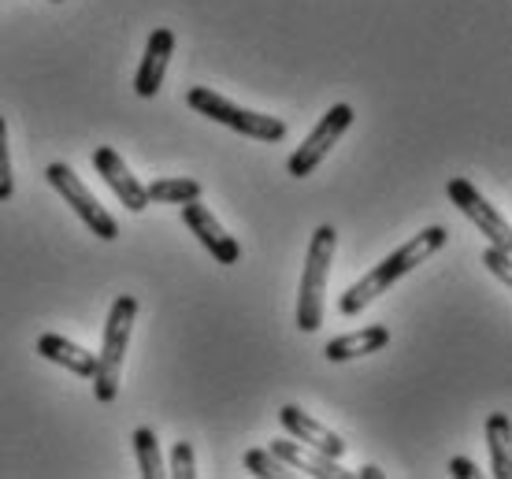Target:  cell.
<instances>
[{
	"mask_svg": "<svg viewBox=\"0 0 512 479\" xmlns=\"http://www.w3.org/2000/svg\"><path fill=\"white\" fill-rule=\"evenodd\" d=\"M446 238H449L446 227H427V231H420L416 238H409L401 249H394L386 260H379L360 283L349 286L346 294H342V301H338V312H342V316H360V312L368 309L379 294H386L397 279H405V275L416 272L427 257H435L438 249L446 246Z\"/></svg>",
	"mask_w": 512,
	"mask_h": 479,
	"instance_id": "1",
	"label": "cell"
},
{
	"mask_svg": "<svg viewBox=\"0 0 512 479\" xmlns=\"http://www.w3.org/2000/svg\"><path fill=\"white\" fill-rule=\"evenodd\" d=\"M134 320H138V301L130 294H119L112 301V312L104 320V338H101V353H97V368H93V398L101 405L116 402L119 398V379H123V357H127L130 346V331H134Z\"/></svg>",
	"mask_w": 512,
	"mask_h": 479,
	"instance_id": "2",
	"label": "cell"
},
{
	"mask_svg": "<svg viewBox=\"0 0 512 479\" xmlns=\"http://www.w3.org/2000/svg\"><path fill=\"white\" fill-rule=\"evenodd\" d=\"M334 249H338V231L331 223L316 227L312 242H308L305 272H301V290H297V327L312 335L323 327V312H327V279H331Z\"/></svg>",
	"mask_w": 512,
	"mask_h": 479,
	"instance_id": "3",
	"label": "cell"
},
{
	"mask_svg": "<svg viewBox=\"0 0 512 479\" xmlns=\"http://www.w3.org/2000/svg\"><path fill=\"white\" fill-rule=\"evenodd\" d=\"M186 104H190L193 112L208 116L212 123H219V127L238 130V134L253 138V142H282V138H286V123H282L279 116L249 112V108L227 101L223 93L208 90V86H193V90L186 93Z\"/></svg>",
	"mask_w": 512,
	"mask_h": 479,
	"instance_id": "4",
	"label": "cell"
},
{
	"mask_svg": "<svg viewBox=\"0 0 512 479\" xmlns=\"http://www.w3.org/2000/svg\"><path fill=\"white\" fill-rule=\"evenodd\" d=\"M45 179H49V186L56 190V194L64 197V205L75 208L78 220L86 223V227H90L101 242H116V238H119L116 216H112V212H108V208L93 197V190L78 179L71 164H60V160H56V164H49V168H45Z\"/></svg>",
	"mask_w": 512,
	"mask_h": 479,
	"instance_id": "5",
	"label": "cell"
},
{
	"mask_svg": "<svg viewBox=\"0 0 512 479\" xmlns=\"http://www.w3.org/2000/svg\"><path fill=\"white\" fill-rule=\"evenodd\" d=\"M349 127H353V104H334L331 112L312 127V134H308L305 142L297 145L294 156L286 160V171H290L294 179H308V175L327 160V153L338 145V138H342Z\"/></svg>",
	"mask_w": 512,
	"mask_h": 479,
	"instance_id": "6",
	"label": "cell"
},
{
	"mask_svg": "<svg viewBox=\"0 0 512 479\" xmlns=\"http://www.w3.org/2000/svg\"><path fill=\"white\" fill-rule=\"evenodd\" d=\"M446 194H449V201L461 208L464 216L479 227V234H487L490 238V246H498V249H505V253H512V231H509V220L501 216L498 208L490 205L487 197L475 190L472 182L468 179H449V186H446Z\"/></svg>",
	"mask_w": 512,
	"mask_h": 479,
	"instance_id": "7",
	"label": "cell"
},
{
	"mask_svg": "<svg viewBox=\"0 0 512 479\" xmlns=\"http://www.w3.org/2000/svg\"><path fill=\"white\" fill-rule=\"evenodd\" d=\"M182 223L197 234V242L212 253V260H219V264H238V260H242L238 238L223 231V223L212 216V208L201 205V197H197V201H182Z\"/></svg>",
	"mask_w": 512,
	"mask_h": 479,
	"instance_id": "8",
	"label": "cell"
},
{
	"mask_svg": "<svg viewBox=\"0 0 512 479\" xmlns=\"http://www.w3.org/2000/svg\"><path fill=\"white\" fill-rule=\"evenodd\" d=\"M171 56H175V30L156 26L153 34H149V41H145V56H141V67L138 75H134V93L138 97H156L160 93Z\"/></svg>",
	"mask_w": 512,
	"mask_h": 479,
	"instance_id": "9",
	"label": "cell"
},
{
	"mask_svg": "<svg viewBox=\"0 0 512 479\" xmlns=\"http://www.w3.org/2000/svg\"><path fill=\"white\" fill-rule=\"evenodd\" d=\"M93 168L101 171V179L112 186V194L123 201V208H130V212H145V208H149V194H145V186L130 175V168L123 164V156H119L112 145L93 149Z\"/></svg>",
	"mask_w": 512,
	"mask_h": 479,
	"instance_id": "10",
	"label": "cell"
},
{
	"mask_svg": "<svg viewBox=\"0 0 512 479\" xmlns=\"http://www.w3.org/2000/svg\"><path fill=\"white\" fill-rule=\"evenodd\" d=\"M279 424L286 428V435L297 442H305L312 450H320L327 457H342L346 454V442L338 439L327 424H320L316 416H308L305 409H297V405H282L279 409Z\"/></svg>",
	"mask_w": 512,
	"mask_h": 479,
	"instance_id": "11",
	"label": "cell"
},
{
	"mask_svg": "<svg viewBox=\"0 0 512 479\" xmlns=\"http://www.w3.org/2000/svg\"><path fill=\"white\" fill-rule=\"evenodd\" d=\"M268 450L279 457L282 465L297 468V472H308V476H320V479H346V476H353V472H346V468L338 465V457L320 454V450H312V446H305V442H297V439L271 442Z\"/></svg>",
	"mask_w": 512,
	"mask_h": 479,
	"instance_id": "12",
	"label": "cell"
},
{
	"mask_svg": "<svg viewBox=\"0 0 512 479\" xmlns=\"http://www.w3.org/2000/svg\"><path fill=\"white\" fill-rule=\"evenodd\" d=\"M383 346H390V327L372 324V327H360L353 335H342L323 346V357L334 364L342 361H357V357H368V353H379Z\"/></svg>",
	"mask_w": 512,
	"mask_h": 479,
	"instance_id": "13",
	"label": "cell"
},
{
	"mask_svg": "<svg viewBox=\"0 0 512 479\" xmlns=\"http://www.w3.org/2000/svg\"><path fill=\"white\" fill-rule=\"evenodd\" d=\"M38 353L45 361L60 364V368H67V372H75V376H82V379H90L93 368H97V353L82 350V346H75V342L64 335H41Z\"/></svg>",
	"mask_w": 512,
	"mask_h": 479,
	"instance_id": "14",
	"label": "cell"
},
{
	"mask_svg": "<svg viewBox=\"0 0 512 479\" xmlns=\"http://www.w3.org/2000/svg\"><path fill=\"white\" fill-rule=\"evenodd\" d=\"M487 442H490V472H494L498 479H509L512 476V424H509V413H490Z\"/></svg>",
	"mask_w": 512,
	"mask_h": 479,
	"instance_id": "15",
	"label": "cell"
},
{
	"mask_svg": "<svg viewBox=\"0 0 512 479\" xmlns=\"http://www.w3.org/2000/svg\"><path fill=\"white\" fill-rule=\"evenodd\" d=\"M149 201H160V205H182V201H197L205 194L197 179H182V175H171V179H156L145 186Z\"/></svg>",
	"mask_w": 512,
	"mask_h": 479,
	"instance_id": "16",
	"label": "cell"
},
{
	"mask_svg": "<svg viewBox=\"0 0 512 479\" xmlns=\"http://www.w3.org/2000/svg\"><path fill=\"white\" fill-rule=\"evenodd\" d=\"M134 442V454H138V472L145 479H160L164 476V461H160V442H156L153 428H138L130 435Z\"/></svg>",
	"mask_w": 512,
	"mask_h": 479,
	"instance_id": "17",
	"label": "cell"
},
{
	"mask_svg": "<svg viewBox=\"0 0 512 479\" xmlns=\"http://www.w3.org/2000/svg\"><path fill=\"white\" fill-rule=\"evenodd\" d=\"M245 468H249L253 476H260V479L290 476V465H282V461L271 454V450H249V454H245Z\"/></svg>",
	"mask_w": 512,
	"mask_h": 479,
	"instance_id": "18",
	"label": "cell"
},
{
	"mask_svg": "<svg viewBox=\"0 0 512 479\" xmlns=\"http://www.w3.org/2000/svg\"><path fill=\"white\" fill-rule=\"evenodd\" d=\"M15 179H12V153H8V123L0 116V205L12 201Z\"/></svg>",
	"mask_w": 512,
	"mask_h": 479,
	"instance_id": "19",
	"label": "cell"
},
{
	"mask_svg": "<svg viewBox=\"0 0 512 479\" xmlns=\"http://www.w3.org/2000/svg\"><path fill=\"white\" fill-rule=\"evenodd\" d=\"M171 476L175 479L197 476V457H193L190 442H175V450H171Z\"/></svg>",
	"mask_w": 512,
	"mask_h": 479,
	"instance_id": "20",
	"label": "cell"
},
{
	"mask_svg": "<svg viewBox=\"0 0 512 479\" xmlns=\"http://www.w3.org/2000/svg\"><path fill=\"white\" fill-rule=\"evenodd\" d=\"M483 264L498 275L501 283H512V253H505V249H498V246H490L487 253H483Z\"/></svg>",
	"mask_w": 512,
	"mask_h": 479,
	"instance_id": "21",
	"label": "cell"
},
{
	"mask_svg": "<svg viewBox=\"0 0 512 479\" xmlns=\"http://www.w3.org/2000/svg\"><path fill=\"white\" fill-rule=\"evenodd\" d=\"M449 472H453L457 479H475V476H479V468H475L472 457H453V461H449Z\"/></svg>",
	"mask_w": 512,
	"mask_h": 479,
	"instance_id": "22",
	"label": "cell"
},
{
	"mask_svg": "<svg viewBox=\"0 0 512 479\" xmlns=\"http://www.w3.org/2000/svg\"><path fill=\"white\" fill-rule=\"evenodd\" d=\"M357 476H360V479H379V476H383V468H375V465H364V468H360V472H357Z\"/></svg>",
	"mask_w": 512,
	"mask_h": 479,
	"instance_id": "23",
	"label": "cell"
},
{
	"mask_svg": "<svg viewBox=\"0 0 512 479\" xmlns=\"http://www.w3.org/2000/svg\"><path fill=\"white\" fill-rule=\"evenodd\" d=\"M52 4H60V0H52Z\"/></svg>",
	"mask_w": 512,
	"mask_h": 479,
	"instance_id": "24",
	"label": "cell"
}]
</instances>
